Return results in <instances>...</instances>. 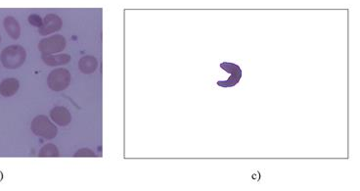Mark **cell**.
Segmentation results:
<instances>
[{
  "instance_id": "obj_2",
  "label": "cell",
  "mask_w": 360,
  "mask_h": 191,
  "mask_svg": "<svg viewBox=\"0 0 360 191\" xmlns=\"http://www.w3.org/2000/svg\"><path fill=\"white\" fill-rule=\"evenodd\" d=\"M32 130L35 135L45 139H53L58 133L57 127L44 115H39L33 119Z\"/></svg>"
},
{
  "instance_id": "obj_13",
  "label": "cell",
  "mask_w": 360,
  "mask_h": 191,
  "mask_svg": "<svg viewBox=\"0 0 360 191\" xmlns=\"http://www.w3.org/2000/svg\"><path fill=\"white\" fill-rule=\"evenodd\" d=\"M73 157H95V153L93 151H91L90 149L83 148V149H79L78 151H76L74 153Z\"/></svg>"
},
{
  "instance_id": "obj_6",
  "label": "cell",
  "mask_w": 360,
  "mask_h": 191,
  "mask_svg": "<svg viewBox=\"0 0 360 191\" xmlns=\"http://www.w3.org/2000/svg\"><path fill=\"white\" fill-rule=\"evenodd\" d=\"M50 118L56 125L60 127L68 126L72 120L71 114L68 109L62 106H58L52 109L50 112Z\"/></svg>"
},
{
  "instance_id": "obj_7",
  "label": "cell",
  "mask_w": 360,
  "mask_h": 191,
  "mask_svg": "<svg viewBox=\"0 0 360 191\" xmlns=\"http://www.w3.org/2000/svg\"><path fill=\"white\" fill-rule=\"evenodd\" d=\"M231 65H232V63L224 62V63L220 64V68H221V69H223L225 72L229 73V72H231ZM234 66H235V64H234ZM234 66H233V68H234ZM233 68H232V69H233ZM241 76H242V71H241V69L237 66V67L235 68V70H234V72H233L232 76L230 77L229 80H228L227 82H218V83H217V86L222 87V88H232V87H234L235 85H237V84L239 83V81H240V79H241Z\"/></svg>"
},
{
  "instance_id": "obj_3",
  "label": "cell",
  "mask_w": 360,
  "mask_h": 191,
  "mask_svg": "<svg viewBox=\"0 0 360 191\" xmlns=\"http://www.w3.org/2000/svg\"><path fill=\"white\" fill-rule=\"evenodd\" d=\"M71 83V74L68 70L59 68L53 70L48 78L47 85L50 90L54 92H62L65 91Z\"/></svg>"
},
{
  "instance_id": "obj_11",
  "label": "cell",
  "mask_w": 360,
  "mask_h": 191,
  "mask_svg": "<svg viewBox=\"0 0 360 191\" xmlns=\"http://www.w3.org/2000/svg\"><path fill=\"white\" fill-rule=\"evenodd\" d=\"M41 59L44 63L51 67H56V66H61V65H66L69 64L71 61V56L69 54H59V55H41Z\"/></svg>"
},
{
  "instance_id": "obj_15",
  "label": "cell",
  "mask_w": 360,
  "mask_h": 191,
  "mask_svg": "<svg viewBox=\"0 0 360 191\" xmlns=\"http://www.w3.org/2000/svg\"><path fill=\"white\" fill-rule=\"evenodd\" d=\"M0 41H1V37H0Z\"/></svg>"
},
{
  "instance_id": "obj_9",
  "label": "cell",
  "mask_w": 360,
  "mask_h": 191,
  "mask_svg": "<svg viewBox=\"0 0 360 191\" xmlns=\"http://www.w3.org/2000/svg\"><path fill=\"white\" fill-rule=\"evenodd\" d=\"M3 26L8 35L13 39H18L21 35V27L19 22L12 16H8L3 21Z\"/></svg>"
},
{
  "instance_id": "obj_5",
  "label": "cell",
  "mask_w": 360,
  "mask_h": 191,
  "mask_svg": "<svg viewBox=\"0 0 360 191\" xmlns=\"http://www.w3.org/2000/svg\"><path fill=\"white\" fill-rule=\"evenodd\" d=\"M62 20L56 14H47L42 21V25L38 28V32L41 35H48L50 33L58 32L62 28Z\"/></svg>"
},
{
  "instance_id": "obj_1",
  "label": "cell",
  "mask_w": 360,
  "mask_h": 191,
  "mask_svg": "<svg viewBox=\"0 0 360 191\" xmlns=\"http://www.w3.org/2000/svg\"><path fill=\"white\" fill-rule=\"evenodd\" d=\"M27 52L21 45H10L2 50L0 60L2 65L10 70L18 69L25 63Z\"/></svg>"
},
{
  "instance_id": "obj_8",
  "label": "cell",
  "mask_w": 360,
  "mask_h": 191,
  "mask_svg": "<svg viewBox=\"0 0 360 191\" xmlns=\"http://www.w3.org/2000/svg\"><path fill=\"white\" fill-rule=\"evenodd\" d=\"M20 89V83L14 78H8L0 84V95L4 97L15 96Z\"/></svg>"
},
{
  "instance_id": "obj_4",
  "label": "cell",
  "mask_w": 360,
  "mask_h": 191,
  "mask_svg": "<svg viewBox=\"0 0 360 191\" xmlns=\"http://www.w3.org/2000/svg\"><path fill=\"white\" fill-rule=\"evenodd\" d=\"M66 47V38L61 34H54L42 39L38 43L39 51L44 55H50L61 52Z\"/></svg>"
},
{
  "instance_id": "obj_10",
  "label": "cell",
  "mask_w": 360,
  "mask_h": 191,
  "mask_svg": "<svg viewBox=\"0 0 360 191\" xmlns=\"http://www.w3.org/2000/svg\"><path fill=\"white\" fill-rule=\"evenodd\" d=\"M78 68L83 74H92L98 68V61L93 56H84L78 62Z\"/></svg>"
},
{
  "instance_id": "obj_12",
  "label": "cell",
  "mask_w": 360,
  "mask_h": 191,
  "mask_svg": "<svg viewBox=\"0 0 360 191\" xmlns=\"http://www.w3.org/2000/svg\"><path fill=\"white\" fill-rule=\"evenodd\" d=\"M38 156L39 157H58L59 151H58L57 146H55L54 144H46L40 149Z\"/></svg>"
},
{
  "instance_id": "obj_14",
  "label": "cell",
  "mask_w": 360,
  "mask_h": 191,
  "mask_svg": "<svg viewBox=\"0 0 360 191\" xmlns=\"http://www.w3.org/2000/svg\"><path fill=\"white\" fill-rule=\"evenodd\" d=\"M29 23L33 26V27H36V28H40L41 25H42V19L40 18V16H38L37 14H32L30 15L29 17Z\"/></svg>"
}]
</instances>
